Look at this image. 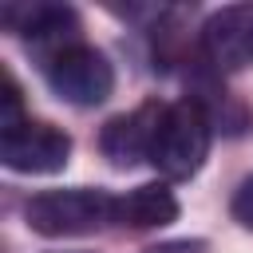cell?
<instances>
[{"label": "cell", "mask_w": 253, "mask_h": 253, "mask_svg": "<svg viewBox=\"0 0 253 253\" xmlns=\"http://www.w3.org/2000/svg\"><path fill=\"white\" fill-rule=\"evenodd\" d=\"M206 245L202 241H162V245H150L146 253H202Z\"/></svg>", "instance_id": "10"}, {"label": "cell", "mask_w": 253, "mask_h": 253, "mask_svg": "<svg viewBox=\"0 0 253 253\" xmlns=\"http://www.w3.org/2000/svg\"><path fill=\"white\" fill-rule=\"evenodd\" d=\"M71 158V134L40 123L20 119L12 126H0V162L16 174H55Z\"/></svg>", "instance_id": "4"}, {"label": "cell", "mask_w": 253, "mask_h": 253, "mask_svg": "<svg viewBox=\"0 0 253 253\" xmlns=\"http://www.w3.org/2000/svg\"><path fill=\"white\" fill-rule=\"evenodd\" d=\"M198 47H202V59L221 75L249 67L253 63V4L217 8L198 32Z\"/></svg>", "instance_id": "5"}, {"label": "cell", "mask_w": 253, "mask_h": 253, "mask_svg": "<svg viewBox=\"0 0 253 253\" xmlns=\"http://www.w3.org/2000/svg\"><path fill=\"white\" fill-rule=\"evenodd\" d=\"M43 79L71 107H99L115 91V67L91 43H71L51 59H43Z\"/></svg>", "instance_id": "3"}, {"label": "cell", "mask_w": 253, "mask_h": 253, "mask_svg": "<svg viewBox=\"0 0 253 253\" xmlns=\"http://www.w3.org/2000/svg\"><path fill=\"white\" fill-rule=\"evenodd\" d=\"M24 221L40 237H87L115 221V198L99 186L43 190L24 202Z\"/></svg>", "instance_id": "2"}, {"label": "cell", "mask_w": 253, "mask_h": 253, "mask_svg": "<svg viewBox=\"0 0 253 253\" xmlns=\"http://www.w3.org/2000/svg\"><path fill=\"white\" fill-rule=\"evenodd\" d=\"M178 217V198L166 182H146L115 198V221L126 229H162Z\"/></svg>", "instance_id": "8"}, {"label": "cell", "mask_w": 253, "mask_h": 253, "mask_svg": "<svg viewBox=\"0 0 253 253\" xmlns=\"http://www.w3.org/2000/svg\"><path fill=\"white\" fill-rule=\"evenodd\" d=\"M0 20L8 32H16L32 51L51 59L55 51L83 43L79 40V16L67 4H4Z\"/></svg>", "instance_id": "6"}, {"label": "cell", "mask_w": 253, "mask_h": 253, "mask_svg": "<svg viewBox=\"0 0 253 253\" xmlns=\"http://www.w3.org/2000/svg\"><path fill=\"white\" fill-rule=\"evenodd\" d=\"M229 213L241 229H253V174L241 178V186L233 190V202H229Z\"/></svg>", "instance_id": "9"}, {"label": "cell", "mask_w": 253, "mask_h": 253, "mask_svg": "<svg viewBox=\"0 0 253 253\" xmlns=\"http://www.w3.org/2000/svg\"><path fill=\"white\" fill-rule=\"evenodd\" d=\"M210 138H213V115L206 111L202 99L186 95L178 103H166L158 134H154L150 166L166 182H186L202 170V162L210 154Z\"/></svg>", "instance_id": "1"}, {"label": "cell", "mask_w": 253, "mask_h": 253, "mask_svg": "<svg viewBox=\"0 0 253 253\" xmlns=\"http://www.w3.org/2000/svg\"><path fill=\"white\" fill-rule=\"evenodd\" d=\"M162 111L166 103H142L126 115H115L103 130H99V150L111 166L119 170H130L138 162H150V150H154V134H158V123H162Z\"/></svg>", "instance_id": "7"}]
</instances>
